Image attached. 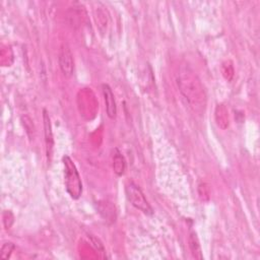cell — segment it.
<instances>
[{
  "mask_svg": "<svg viewBox=\"0 0 260 260\" xmlns=\"http://www.w3.org/2000/svg\"><path fill=\"white\" fill-rule=\"evenodd\" d=\"M21 122H22V125L28 135V137L31 139L32 137V132H34V124H32V121L30 120L29 117L27 116H22L21 117Z\"/></svg>",
  "mask_w": 260,
  "mask_h": 260,
  "instance_id": "cell-11",
  "label": "cell"
},
{
  "mask_svg": "<svg viewBox=\"0 0 260 260\" xmlns=\"http://www.w3.org/2000/svg\"><path fill=\"white\" fill-rule=\"evenodd\" d=\"M15 246L13 243L11 242H7L5 244H3V246L1 247V250H0V257L2 259H8L11 255V253L13 252Z\"/></svg>",
  "mask_w": 260,
  "mask_h": 260,
  "instance_id": "cell-10",
  "label": "cell"
},
{
  "mask_svg": "<svg viewBox=\"0 0 260 260\" xmlns=\"http://www.w3.org/2000/svg\"><path fill=\"white\" fill-rule=\"evenodd\" d=\"M103 89V94L105 99V104H106V112L109 118L114 119L117 114V106H116V101L114 93L112 91V88L108 84H103L102 85Z\"/></svg>",
  "mask_w": 260,
  "mask_h": 260,
  "instance_id": "cell-6",
  "label": "cell"
},
{
  "mask_svg": "<svg viewBox=\"0 0 260 260\" xmlns=\"http://www.w3.org/2000/svg\"><path fill=\"white\" fill-rule=\"evenodd\" d=\"M188 242H189V247H190V250L192 252V255L194 258H197V259H202V253H201V247H200V244H199V240L197 238V235L195 232H192L189 236V239H188Z\"/></svg>",
  "mask_w": 260,
  "mask_h": 260,
  "instance_id": "cell-8",
  "label": "cell"
},
{
  "mask_svg": "<svg viewBox=\"0 0 260 260\" xmlns=\"http://www.w3.org/2000/svg\"><path fill=\"white\" fill-rule=\"evenodd\" d=\"M215 119L219 127L226 128L229 126V115L228 111L222 105H218L215 109Z\"/></svg>",
  "mask_w": 260,
  "mask_h": 260,
  "instance_id": "cell-9",
  "label": "cell"
},
{
  "mask_svg": "<svg viewBox=\"0 0 260 260\" xmlns=\"http://www.w3.org/2000/svg\"><path fill=\"white\" fill-rule=\"evenodd\" d=\"M43 119H44V136H45V143H46V152L48 158L52 156L53 152V145H54V139H53V132H52V126L49 114L47 110L43 111Z\"/></svg>",
  "mask_w": 260,
  "mask_h": 260,
  "instance_id": "cell-5",
  "label": "cell"
},
{
  "mask_svg": "<svg viewBox=\"0 0 260 260\" xmlns=\"http://www.w3.org/2000/svg\"><path fill=\"white\" fill-rule=\"evenodd\" d=\"M113 170L118 176H122L126 170V160L117 148L113 155Z\"/></svg>",
  "mask_w": 260,
  "mask_h": 260,
  "instance_id": "cell-7",
  "label": "cell"
},
{
  "mask_svg": "<svg viewBox=\"0 0 260 260\" xmlns=\"http://www.w3.org/2000/svg\"><path fill=\"white\" fill-rule=\"evenodd\" d=\"M178 85L181 92L194 111H201L205 107V92L200 80L189 69H182L178 76Z\"/></svg>",
  "mask_w": 260,
  "mask_h": 260,
  "instance_id": "cell-1",
  "label": "cell"
},
{
  "mask_svg": "<svg viewBox=\"0 0 260 260\" xmlns=\"http://www.w3.org/2000/svg\"><path fill=\"white\" fill-rule=\"evenodd\" d=\"M59 66L64 76L69 77L72 75L74 70V61L70 47L67 44H63L60 48Z\"/></svg>",
  "mask_w": 260,
  "mask_h": 260,
  "instance_id": "cell-4",
  "label": "cell"
},
{
  "mask_svg": "<svg viewBox=\"0 0 260 260\" xmlns=\"http://www.w3.org/2000/svg\"><path fill=\"white\" fill-rule=\"evenodd\" d=\"M64 166V179L66 191L73 199H78L82 193V184L78 171L68 155H64L63 158Z\"/></svg>",
  "mask_w": 260,
  "mask_h": 260,
  "instance_id": "cell-2",
  "label": "cell"
},
{
  "mask_svg": "<svg viewBox=\"0 0 260 260\" xmlns=\"http://www.w3.org/2000/svg\"><path fill=\"white\" fill-rule=\"evenodd\" d=\"M125 192H126L128 201L135 208L139 209L140 211H142L143 213H145L147 215H151L153 213V210H152L150 204L148 203V201L146 200L143 192L136 184H134L133 182L128 183L125 187Z\"/></svg>",
  "mask_w": 260,
  "mask_h": 260,
  "instance_id": "cell-3",
  "label": "cell"
}]
</instances>
